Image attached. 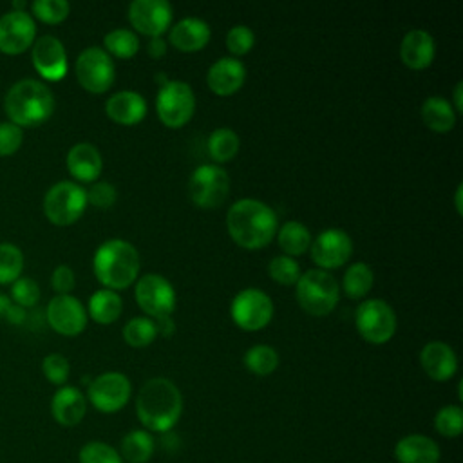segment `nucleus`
<instances>
[{"label":"nucleus","instance_id":"f704fd0d","mask_svg":"<svg viewBox=\"0 0 463 463\" xmlns=\"http://www.w3.org/2000/svg\"><path fill=\"white\" fill-rule=\"evenodd\" d=\"M157 336L156 322L148 317H134L123 326V338L132 347H145Z\"/></svg>","mask_w":463,"mask_h":463},{"label":"nucleus","instance_id":"20e7f679","mask_svg":"<svg viewBox=\"0 0 463 463\" xmlns=\"http://www.w3.org/2000/svg\"><path fill=\"white\" fill-rule=\"evenodd\" d=\"M5 114L11 123L22 127H38L54 112V96L51 89L33 78L16 81L4 99Z\"/></svg>","mask_w":463,"mask_h":463},{"label":"nucleus","instance_id":"5701e85b","mask_svg":"<svg viewBox=\"0 0 463 463\" xmlns=\"http://www.w3.org/2000/svg\"><path fill=\"white\" fill-rule=\"evenodd\" d=\"M436 43L430 33L423 29H411L400 43V58L409 69H425L432 63Z\"/></svg>","mask_w":463,"mask_h":463},{"label":"nucleus","instance_id":"2eb2a0df","mask_svg":"<svg viewBox=\"0 0 463 463\" xmlns=\"http://www.w3.org/2000/svg\"><path fill=\"white\" fill-rule=\"evenodd\" d=\"M49 326L65 336L80 335L87 326V309L72 295H56L45 309Z\"/></svg>","mask_w":463,"mask_h":463},{"label":"nucleus","instance_id":"49530a36","mask_svg":"<svg viewBox=\"0 0 463 463\" xmlns=\"http://www.w3.org/2000/svg\"><path fill=\"white\" fill-rule=\"evenodd\" d=\"M51 284H52V289L58 293V295H71L74 284H76V277H74V271L65 266V264H60L58 268H54L52 271V277H51Z\"/></svg>","mask_w":463,"mask_h":463},{"label":"nucleus","instance_id":"bb28decb","mask_svg":"<svg viewBox=\"0 0 463 463\" xmlns=\"http://www.w3.org/2000/svg\"><path fill=\"white\" fill-rule=\"evenodd\" d=\"M423 123L439 134L452 130L456 123V112L452 103L443 96H429L420 109Z\"/></svg>","mask_w":463,"mask_h":463},{"label":"nucleus","instance_id":"ddd939ff","mask_svg":"<svg viewBox=\"0 0 463 463\" xmlns=\"http://www.w3.org/2000/svg\"><path fill=\"white\" fill-rule=\"evenodd\" d=\"M132 383L118 371H107L89 383V402L101 412H118L130 400Z\"/></svg>","mask_w":463,"mask_h":463},{"label":"nucleus","instance_id":"58836bf2","mask_svg":"<svg viewBox=\"0 0 463 463\" xmlns=\"http://www.w3.org/2000/svg\"><path fill=\"white\" fill-rule=\"evenodd\" d=\"M80 463H123L119 452L105 441H89L80 449Z\"/></svg>","mask_w":463,"mask_h":463},{"label":"nucleus","instance_id":"423d86ee","mask_svg":"<svg viewBox=\"0 0 463 463\" xmlns=\"http://www.w3.org/2000/svg\"><path fill=\"white\" fill-rule=\"evenodd\" d=\"M87 208L85 190L72 181L54 183L43 197L45 217L56 226L76 222Z\"/></svg>","mask_w":463,"mask_h":463},{"label":"nucleus","instance_id":"c03bdc74","mask_svg":"<svg viewBox=\"0 0 463 463\" xmlns=\"http://www.w3.org/2000/svg\"><path fill=\"white\" fill-rule=\"evenodd\" d=\"M85 194H87V203H90L96 208H110L118 199V190L109 181L94 183L89 190H85Z\"/></svg>","mask_w":463,"mask_h":463},{"label":"nucleus","instance_id":"f03ea898","mask_svg":"<svg viewBox=\"0 0 463 463\" xmlns=\"http://www.w3.org/2000/svg\"><path fill=\"white\" fill-rule=\"evenodd\" d=\"M136 412L146 430L168 432L183 412L181 391L168 378H150L137 392Z\"/></svg>","mask_w":463,"mask_h":463},{"label":"nucleus","instance_id":"f3484780","mask_svg":"<svg viewBox=\"0 0 463 463\" xmlns=\"http://www.w3.org/2000/svg\"><path fill=\"white\" fill-rule=\"evenodd\" d=\"M36 36V25L29 13L9 11L0 16V51L20 54L29 49Z\"/></svg>","mask_w":463,"mask_h":463},{"label":"nucleus","instance_id":"f257e3e1","mask_svg":"<svg viewBox=\"0 0 463 463\" xmlns=\"http://www.w3.org/2000/svg\"><path fill=\"white\" fill-rule=\"evenodd\" d=\"M226 228L239 246L246 250H259L273 241L279 230V221L271 206L259 199L246 197L230 206Z\"/></svg>","mask_w":463,"mask_h":463},{"label":"nucleus","instance_id":"6e6552de","mask_svg":"<svg viewBox=\"0 0 463 463\" xmlns=\"http://www.w3.org/2000/svg\"><path fill=\"white\" fill-rule=\"evenodd\" d=\"M230 192V177L221 165L204 163L188 179V195L199 208H215L224 203Z\"/></svg>","mask_w":463,"mask_h":463},{"label":"nucleus","instance_id":"2f4dec72","mask_svg":"<svg viewBox=\"0 0 463 463\" xmlns=\"http://www.w3.org/2000/svg\"><path fill=\"white\" fill-rule=\"evenodd\" d=\"M239 136L233 128L230 127H219L215 128L210 136H208V154L210 157L215 161V165L219 163H226L230 159H233V156L239 150Z\"/></svg>","mask_w":463,"mask_h":463},{"label":"nucleus","instance_id":"4be33fe9","mask_svg":"<svg viewBox=\"0 0 463 463\" xmlns=\"http://www.w3.org/2000/svg\"><path fill=\"white\" fill-rule=\"evenodd\" d=\"M212 36L210 25L197 16H186L177 20L168 29V42L179 51H199Z\"/></svg>","mask_w":463,"mask_h":463},{"label":"nucleus","instance_id":"79ce46f5","mask_svg":"<svg viewBox=\"0 0 463 463\" xmlns=\"http://www.w3.org/2000/svg\"><path fill=\"white\" fill-rule=\"evenodd\" d=\"M255 43V34L248 25L237 24L226 33V47L233 56L246 54Z\"/></svg>","mask_w":463,"mask_h":463},{"label":"nucleus","instance_id":"3c124183","mask_svg":"<svg viewBox=\"0 0 463 463\" xmlns=\"http://www.w3.org/2000/svg\"><path fill=\"white\" fill-rule=\"evenodd\" d=\"M461 90H463V81H458L456 87H454V94H452L454 107H456L454 112H461V110H463V96H461Z\"/></svg>","mask_w":463,"mask_h":463},{"label":"nucleus","instance_id":"412c9836","mask_svg":"<svg viewBox=\"0 0 463 463\" xmlns=\"http://www.w3.org/2000/svg\"><path fill=\"white\" fill-rule=\"evenodd\" d=\"M87 412V400L78 387L61 385L51 400V414L63 427L78 425Z\"/></svg>","mask_w":463,"mask_h":463},{"label":"nucleus","instance_id":"6ab92c4d","mask_svg":"<svg viewBox=\"0 0 463 463\" xmlns=\"http://www.w3.org/2000/svg\"><path fill=\"white\" fill-rule=\"evenodd\" d=\"M246 80V67L239 58L222 56L213 61L206 72V83L212 92L230 96L237 92Z\"/></svg>","mask_w":463,"mask_h":463},{"label":"nucleus","instance_id":"4468645a","mask_svg":"<svg viewBox=\"0 0 463 463\" xmlns=\"http://www.w3.org/2000/svg\"><path fill=\"white\" fill-rule=\"evenodd\" d=\"M311 259L320 269L340 268L353 253V241L347 232L340 228H327L320 232L309 244Z\"/></svg>","mask_w":463,"mask_h":463},{"label":"nucleus","instance_id":"9d476101","mask_svg":"<svg viewBox=\"0 0 463 463\" xmlns=\"http://www.w3.org/2000/svg\"><path fill=\"white\" fill-rule=\"evenodd\" d=\"M76 78L80 85L94 94L109 90L116 78V69L112 58L101 47H87L76 58Z\"/></svg>","mask_w":463,"mask_h":463},{"label":"nucleus","instance_id":"39448f33","mask_svg":"<svg viewBox=\"0 0 463 463\" xmlns=\"http://www.w3.org/2000/svg\"><path fill=\"white\" fill-rule=\"evenodd\" d=\"M295 288L298 306L313 317L329 315L335 309L340 297L336 279L329 271L320 268H313L300 273Z\"/></svg>","mask_w":463,"mask_h":463},{"label":"nucleus","instance_id":"37998d69","mask_svg":"<svg viewBox=\"0 0 463 463\" xmlns=\"http://www.w3.org/2000/svg\"><path fill=\"white\" fill-rule=\"evenodd\" d=\"M42 371H43V376L54 383V385H63L69 378V373H71V365H69V360L60 354V353H51L43 358L42 362Z\"/></svg>","mask_w":463,"mask_h":463},{"label":"nucleus","instance_id":"603ef678","mask_svg":"<svg viewBox=\"0 0 463 463\" xmlns=\"http://www.w3.org/2000/svg\"><path fill=\"white\" fill-rule=\"evenodd\" d=\"M461 192H463V184L459 183V184H458V188H456V197H454V204H456L458 213H461V212H463V208H461Z\"/></svg>","mask_w":463,"mask_h":463},{"label":"nucleus","instance_id":"c756f323","mask_svg":"<svg viewBox=\"0 0 463 463\" xmlns=\"http://www.w3.org/2000/svg\"><path fill=\"white\" fill-rule=\"evenodd\" d=\"M154 438L145 429L130 430L121 439V454L128 463H146L154 454Z\"/></svg>","mask_w":463,"mask_h":463},{"label":"nucleus","instance_id":"cd10ccee","mask_svg":"<svg viewBox=\"0 0 463 463\" xmlns=\"http://www.w3.org/2000/svg\"><path fill=\"white\" fill-rule=\"evenodd\" d=\"M123 309L121 297L112 289H98L89 298V317L98 324H112L119 318Z\"/></svg>","mask_w":463,"mask_h":463},{"label":"nucleus","instance_id":"dca6fc26","mask_svg":"<svg viewBox=\"0 0 463 463\" xmlns=\"http://www.w3.org/2000/svg\"><path fill=\"white\" fill-rule=\"evenodd\" d=\"M172 5L166 0H134L128 5L132 27L150 38L161 36L172 24Z\"/></svg>","mask_w":463,"mask_h":463},{"label":"nucleus","instance_id":"0eeeda50","mask_svg":"<svg viewBox=\"0 0 463 463\" xmlns=\"http://www.w3.org/2000/svg\"><path fill=\"white\" fill-rule=\"evenodd\" d=\"M156 109L159 119L166 127L177 128L188 123L195 110V94L190 83L183 80H168L159 87L156 96Z\"/></svg>","mask_w":463,"mask_h":463},{"label":"nucleus","instance_id":"aec40b11","mask_svg":"<svg viewBox=\"0 0 463 463\" xmlns=\"http://www.w3.org/2000/svg\"><path fill=\"white\" fill-rule=\"evenodd\" d=\"M420 364L427 376L436 382L450 380L458 371V356L454 349L441 340L427 342L421 347Z\"/></svg>","mask_w":463,"mask_h":463},{"label":"nucleus","instance_id":"09e8293b","mask_svg":"<svg viewBox=\"0 0 463 463\" xmlns=\"http://www.w3.org/2000/svg\"><path fill=\"white\" fill-rule=\"evenodd\" d=\"M5 318H7L11 324H22V322H25L27 313H25L24 307H20V306H16V304H11V307H9L7 313H5Z\"/></svg>","mask_w":463,"mask_h":463},{"label":"nucleus","instance_id":"473e14b6","mask_svg":"<svg viewBox=\"0 0 463 463\" xmlns=\"http://www.w3.org/2000/svg\"><path fill=\"white\" fill-rule=\"evenodd\" d=\"M103 45L110 58H132L139 51V38L132 29L119 27L105 34Z\"/></svg>","mask_w":463,"mask_h":463},{"label":"nucleus","instance_id":"c85d7f7f","mask_svg":"<svg viewBox=\"0 0 463 463\" xmlns=\"http://www.w3.org/2000/svg\"><path fill=\"white\" fill-rule=\"evenodd\" d=\"M277 242L284 255L297 257L309 248L311 233L300 221H288L277 230Z\"/></svg>","mask_w":463,"mask_h":463},{"label":"nucleus","instance_id":"393cba45","mask_svg":"<svg viewBox=\"0 0 463 463\" xmlns=\"http://www.w3.org/2000/svg\"><path fill=\"white\" fill-rule=\"evenodd\" d=\"M107 116L121 125H136L146 114V101L136 90H119L105 103Z\"/></svg>","mask_w":463,"mask_h":463},{"label":"nucleus","instance_id":"4c0bfd02","mask_svg":"<svg viewBox=\"0 0 463 463\" xmlns=\"http://www.w3.org/2000/svg\"><path fill=\"white\" fill-rule=\"evenodd\" d=\"M268 273L273 280H277L282 286L297 284L300 277V264L288 255H277L268 264Z\"/></svg>","mask_w":463,"mask_h":463},{"label":"nucleus","instance_id":"f8f14e48","mask_svg":"<svg viewBox=\"0 0 463 463\" xmlns=\"http://www.w3.org/2000/svg\"><path fill=\"white\" fill-rule=\"evenodd\" d=\"M136 302L152 318L170 317L175 309V289L159 273H145L136 282Z\"/></svg>","mask_w":463,"mask_h":463},{"label":"nucleus","instance_id":"e433bc0d","mask_svg":"<svg viewBox=\"0 0 463 463\" xmlns=\"http://www.w3.org/2000/svg\"><path fill=\"white\" fill-rule=\"evenodd\" d=\"M436 430L445 438H456L463 432V409L459 405H445L434 416Z\"/></svg>","mask_w":463,"mask_h":463},{"label":"nucleus","instance_id":"864d4df0","mask_svg":"<svg viewBox=\"0 0 463 463\" xmlns=\"http://www.w3.org/2000/svg\"><path fill=\"white\" fill-rule=\"evenodd\" d=\"M9 307H11V300L5 295H0V317H5Z\"/></svg>","mask_w":463,"mask_h":463},{"label":"nucleus","instance_id":"a18cd8bd","mask_svg":"<svg viewBox=\"0 0 463 463\" xmlns=\"http://www.w3.org/2000/svg\"><path fill=\"white\" fill-rule=\"evenodd\" d=\"M24 141V132L18 125L11 121L0 123V156H11L14 154Z\"/></svg>","mask_w":463,"mask_h":463},{"label":"nucleus","instance_id":"7c9ffc66","mask_svg":"<svg viewBox=\"0 0 463 463\" xmlns=\"http://www.w3.org/2000/svg\"><path fill=\"white\" fill-rule=\"evenodd\" d=\"M373 284H374V273L371 266L365 262H353L344 273L342 289L349 298L358 300L371 291Z\"/></svg>","mask_w":463,"mask_h":463},{"label":"nucleus","instance_id":"a878e982","mask_svg":"<svg viewBox=\"0 0 463 463\" xmlns=\"http://www.w3.org/2000/svg\"><path fill=\"white\" fill-rule=\"evenodd\" d=\"M439 456L438 443L423 434L403 436L394 445L398 463H438Z\"/></svg>","mask_w":463,"mask_h":463},{"label":"nucleus","instance_id":"a19ab883","mask_svg":"<svg viewBox=\"0 0 463 463\" xmlns=\"http://www.w3.org/2000/svg\"><path fill=\"white\" fill-rule=\"evenodd\" d=\"M11 298L20 307H33L40 300V288L38 284L29 277H20L13 282L11 288Z\"/></svg>","mask_w":463,"mask_h":463},{"label":"nucleus","instance_id":"de8ad7c7","mask_svg":"<svg viewBox=\"0 0 463 463\" xmlns=\"http://www.w3.org/2000/svg\"><path fill=\"white\" fill-rule=\"evenodd\" d=\"M146 52L152 56V58H161L165 56L166 52V42L161 38V36H154L150 38V42L146 43Z\"/></svg>","mask_w":463,"mask_h":463},{"label":"nucleus","instance_id":"9b49d317","mask_svg":"<svg viewBox=\"0 0 463 463\" xmlns=\"http://www.w3.org/2000/svg\"><path fill=\"white\" fill-rule=\"evenodd\" d=\"M233 322L246 331H259L266 327L273 317V302L268 293L259 288L241 289L230 304Z\"/></svg>","mask_w":463,"mask_h":463},{"label":"nucleus","instance_id":"ea45409f","mask_svg":"<svg viewBox=\"0 0 463 463\" xmlns=\"http://www.w3.org/2000/svg\"><path fill=\"white\" fill-rule=\"evenodd\" d=\"M31 11L45 24H60L69 16L71 5L65 0H34L31 4Z\"/></svg>","mask_w":463,"mask_h":463},{"label":"nucleus","instance_id":"8fccbe9b","mask_svg":"<svg viewBox=\"0 0 463 463\" xmlns=\"http://www.w3.org/2000/svg\"><path fill=\"white\" fill-rule=\"evenodd\" d=\"M154 322H156L157 333H161L165 336H168V335H172L175 331V324H174V320L170 317H163V318H157Z\"/></svg>","mask_w":463,"mask_h":463},{"label":"nucleus","instance_id":"7ed1b4c3","mask_svg":"<svg viewBox=\"0 0 463 463\" xmlns=\"http://www.w3.org/2000/svg\"><path fill=\"white\" fill-rule=\"evenodd\" d=\"M139 253L136 246L125 239H109L98 246L92 269L96 279L107 289H125L139 275Z\"/></svg>","mask_w":463,"mask_h":463},{"label":"nucleus","instance_id":"a211bd4d","mask_svg":"<svg viewBox=\"0 0 463 463\" xmlns=\"http://www.w3.org/2000/svg\"><path fill=\"white\" fill-rule=\"evenodd\" d=\"M31 60L38 74L49 81H58L67 74V52L63 43L51 34L33 42Z\"/></svg>","mask_w":463,"mask_h":463},{"label":"nucleus","instance_id":"b1692460","mask_svg":"<svg viewBox=\"0 0 463 463\" xmlns=\"http://www.w3.org/2000/svg\"><path fill=\"white\" fill-rule=\"evenodd\" d=\"M67 168L71 175L83 183H92L99 177L103 168V159L99 150L92 143H76L67 152Z\"/></svg>","mask_w":463,"mask_h":463},{"label":"nucleus","instance_id":"72a5a7b5","mask_svg":"<svg viewBox=\"0 0 463 463\" xmlns=\"http://www.w3.org/2000/svg\"><path fill=\"white\" fill-rule=\"evenodd\" d=\"M244 365L257 376H268L279 365V353L268 344H255L244 353Z\"/></svg>","mask_w":463,"mask_h":463},{"label":"nucleus","instance_id":"1a4fd4ad","mask_svg":"<svg viewBox=\"0 0 463 463\" xmlns=\"http://www.w3.org/2000/svg\"><path fill=\"white\" fill-rule=\"evenodd\" d=\"M354 324L364 340L385 344L396 331V315L383 298H369L356 307Z\"/></svg>","mask_w":463,"mask_h":463},{"label":"nucleus","instance_id":"c9c22d12","mask_svg":"<svg viewBox=\"0 0 463 463\" xmlns=\"http://www.w3.org/2000/svg\"><path fill=\"white\" fill-rule=\"evenodd\" d=\"M24 269V253L11 242L0 244V284H11L20 279Z\"/></svg>","mask_w":463,"mask_h":463}]
</instances>
